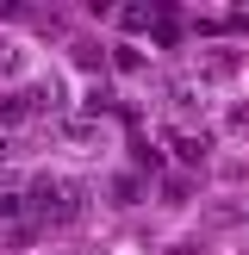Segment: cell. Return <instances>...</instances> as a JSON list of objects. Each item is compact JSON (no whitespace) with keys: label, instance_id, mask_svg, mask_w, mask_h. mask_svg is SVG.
Returning a JSON list of instances; mask_svg holds the SVG:
<instances>
[{"label":"cell","instance_id":"9","mask_svg":"<svg viewBox=\"0 0 249 255\" xmlns=\"http://www.w3.org/2000/svg\"><path fill=\"white\" fill-rule=\"evenodd\" d=\"M149 37H156L162 50H174V44H181V19H174V12H162V6H156V19H149Z\"/></svg>","mask_w":249,"mask_h":255},{"label":"cell","instance_id":"12","mask_svg":"<svg viewBox=\"0 0 249 255\" xmlns=\"http://www.w3.org/2000/svg\"><path fill=\"white\" fill-rule=\"evenodd\" d=\"M25 218V193H0V231Z\"/></svg>","mask_w":249,"mask_h":255},{"label":"cell","instance_id":"13","mask_svg":"<svg viewBox=\"0 0 249 255\" xmlns=\"http://www.w3.org/2000/svg\"><path fill=\"white\" fill-rule=\"evenodd\" d=\"M31 218H19V224H6V231H0V243H12V249H25V243H31Z\"/></svg>","mask_w":249,"mask_h":255},{"label":"cell","instance_id":"4","mask_svg":"<svg viewBox=\"0 0 249 255\" xmlns=\"http://www.w3.org/2000/svg\"><path fill=\"white\" fill-rule=\"evenodd\" d=\"M162 100H168L174 112H187V119H193V112H199V81H187V75H168V81H162Z\"/></svg>","mask_w":249,"mask_h":255},{"label":"cell","instance_id":"2","mask_svg":"<svg viewBox=\"0 0 249 255\" xmlns=\"http://www.w3.org/2000/svg\"><path fill=\"white\" fill-rule=\"evenodd\" d=\"M62 100H69V94H62V81H56V75L25 87V106H31V119H44V112H62Z\"/></svg>","mask_w":249,"mask_h":255},{"label":"cell","instance_id":"5","mask_svg":"<svg viewBox=\"0 0 249 255\" xmlns=\"http://www.w3.org/2000/svg\"><path fill=\"white\" fill-rule=\"evenodd\" d=\"M25 125H37V119H31V106H25V94H0V131L19 137Z\"/></svg>","mask_w":249,"mask_h":255},{"label":"cell","instance_id":"8","mask_svg":"<svg viewBox=\"0 0 249 255\" xmlns=\"http://www.w3.org/2000/svg\"><path fill=\"white\" fill-rule=\"evenodd\" d=\"M100 137H106V131H100L94 119H69V125H62V143H69V149H100Z\"/></svg>","mask_w":249,"mask_h":255},{"label":"cell","instance_id":"6","mask_svg":"<svg viewBox=\"0 0 249 255\" xmlns=\"http://www.w3.org/2000/svg\"><path fill=\"white\" fill-rule=\"evenodd\" d=\"M237 69H243L237 50H206V56H199V75H206V81H231Z\"/></svg>","mask_w":249,"mask_h":255},{"label":"cell","instance_id":"14","mask_svg":"<svg viewBox=\"0 0 249 255\" xmlns=\"http://www.w3.org/2000/svg\"><path fill=\"white\" fill-rule=\"evenodd\" d=\"M137 193H143V187H137V174H119V181H112V199H119V206H131Z\"/></svg>","mask_w":249,"mask_h":255},{"label":"cell","instance_id":"10","mask_svg":"<svg viewBox=\"0 0 249 255\" xmlns=\"http://www.w3.org/2000/svg\"><path fill=\"white\" fill-rule=\"evenodd\" d=\"M224 131H231V137H249V100H231V106H224Z\"/></svg>","mask_w":249,"mask_h":255},{"label":"cell","instance_id":"15","mask_svg":"<svg viewBox=\"0 0 249 255\" xmlns=\"http://www.w3.org/2000/svg\"><path fill=\"white\" fill-rule=\"evenodd\" d=\"M243 224H249V206H243Z\"/></svg>","mask_w":249,"mask_h":255},{"label":"cell","instance_id":"7","mask_svg":"<svg viewBox=\"0 0 249 255\" xmlns=\"http://www.w3.org/2000/svg\"><path fill=\"white\" fill-rule=\"evenodd\" d=\"M168 149H174L181 162H206V156H212V137H206V131H174Z\"/></svg>","mask_w":249,"mask_h":255},{"label":"cell","instance_id":"1","mask_svg":"<svg viewBox=\"0 0 249 255\" xmlns=\"http://www.w3.org/2000/svg\"><path fill=\"white\" fill-rule=\"evenodd\" d=\"M81 212H87V187L81 181H69V174L25 181V218H31V231H69Z\"/></svg>","mask_w":249,"mask_h":255},{"label":"cell","instance_id":"3","mask_svg":"<svg viewBox=\"0 0 249 255\" xmlns=\"http://www.w3.org/2000/svg\"><path fill=\"white\" fill-rule=\"evenodd\" d=\"M31 75V50L19 37H0V81H25Z\"/></svg>","mask_w":249,"mask_h":255},{"label":"cell","instance_id":"11","mask_svg":"<svg viewBox=\"0 0 249 255\" xmlns=\"http://www.w3.org/2000/svg\"><path fill=\"white\" fill-rule=\"evenodd\" d=\"M112 69H119V75H143V50H137V44L112 50Z\"/></svg>","mask_w":249,"mask_h":255}]
</instances>
